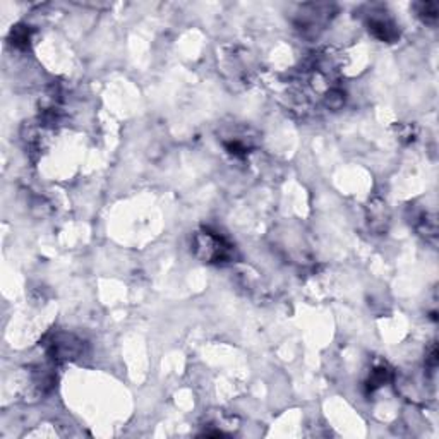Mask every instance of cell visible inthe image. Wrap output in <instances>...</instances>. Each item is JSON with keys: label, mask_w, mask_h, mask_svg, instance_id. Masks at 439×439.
<instances>
[{"label": "cell", "mask_w": 439, "mask_h": 439, "mask_svg": "<svg viewBox=\"0 0 439 439\" xmlns=\"http://www.w3.org/2000/svg\"><path fill=\"white\" fill-rule=\"evenodd\" d=\"M197 256L206 263H223L230 257V246L213 232H204L196 237Z\"/></svg>", "instance_id": "6da1fadb"}, {"label": "cell", "mask_w": 439, "mask_h": 439, "mask_svg": "<svg viewBox=\"0 0 439 439\" xmlns=\"http://www.w3.org/2000/svg\"><path fill=\"white\" fill-rule=\"evenodd\" d=\"M81 353V342L70 335H57L48 343V355L54 360L76 359Z\"/></svg>", "instance_id": "7a4b0ae2"}, {"label": "cell", "mask_w": 439, "mask_h": 439, "mask_svg": "<svg viewBox=\"0 0 439 439\" xmlns=\"http://www.w3.org/2000/svg\"><path fill=\"white\" fill-rule=\"evenodd\" d=\"M369 31L374 35L376 38L383 41H393L396 37H398V30H396L395 24L389 19H373L369 23Z\"/></svg>", "instance_id": "3957f363"}, {"label": "cell", "mask_w": 439, "mask_h": 439, "mask_svg": "<svg viewBox=\"0 0 439 439\" xmlns=\"http://www.w3.org/2000/svg\"><path fill=\"white\" fill-rule=\"evenodd\" d=\"M419 14L424 17V21H436L438 17V7L436 3H420Z\"/></svg>", "instance_id": "277c9868"}]
</instances>
